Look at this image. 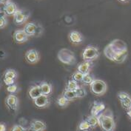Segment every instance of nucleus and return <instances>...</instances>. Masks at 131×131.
<instances>
[{
	"label": "nucleus",
	"instance_id": "obj_30",
	"mask_svg": "<svg viewBox=\"0 0 131 131\" xmlns=\"http://www.w3.org/2000/svg\"><path fill=\"white\" fill-rule=\"evenodd\" d=\"M74 92L76 93V96L78 98H83L86 96V90L84 88L81 87V86H79L76 90H74Z\"/></svg>",
	"mask_w": 131,
	"mask_h": 131
},
{
	"label": "nucleus",
	"instance_id": "obj_24",
	"mask_svg": "<svg viewBox=\"0 0 131 131\" xmlns=\"http://www.w3.org/2000/svg\"><path fill=\"white\" fill-rule=\"evenodd\" d=\"M104 54L108 59H110V60L112 61L113 59V56L115 55V53L113 52V50L109 46V45H107L104 49Z\"/></svg>",
	"mask_w": 131,
	"mask_h": 131
},
{
	"label": "nucleus",
	"instance_id": "obj_19",
	"mask_svg": "<svg viewBox=\"0 0 131 131\" xmlns=\"http://www.w3.org/2000/svg\"><path fill=\"white\" fill-rule=\"evenodd\" d=\"M91 67H92V62H84L77 66V70L82 73L83 74H85V73H90Z\"/></svg>",
	"mask_w": 131,
	"mask_h": 131
},
{
	"label": "nucleus",
	"instance_id": "obj_5",
	"mask_svg": "<svg viewBox=\"0 0 131 131\" xmlns=\"http://www.w3.org/2000/svg\"><path fill=\"white\" fill-rule=\"evenodd\" d=\"M24 30L28 36H39L43 32V28L35 22H28L24 27Z\"/></svg>",
	"mask_w": 131,
	"mask_h": 131
},
{
	"label": "nucleus",
	"instance_id": "obj_23",
	"mask_svg": "<svg viewBox=\"0 0 131 131\" xmlns=\"http://www.w3.org/2000/svg\"><path fill=\"white\" fill-rule=\"evenodd\" d=\"M63 95L66 97V98L69 100L70 102H71V101H74L75 99H76L78 98L77 96H76V93H75L74 91H73V90H66V89H65V90L64 91Z\"/></svg>",
	"mask_w": 131,
	"mask_h": 131
},
{
	"label": "nucleus",
	"instance_id": "obj_25",
	"mask_svg": "<svg viewBox=\"0 0 131 131\" xmlns=\"http://www.w3.org/2000/svg\"><path fill=\"white\" fill-rule=\"evenodd\" d=\"M79 87V84H78V82L75 81L74 79H70L68 82V84H67V86H66V90H73L74 91L75 90H76Z\"/></svg>",
	"mask_w": 131,
	"mask_h": 131
},
{
	"label": "nucleus",
	"instance_id": "obj_37",
	"mask_svg": "<svg viewBox=\"0 0 131 131\" xmlns=\"http://www.w3.org/2000/svg\"><path fill=\"white\" fill-rule=\"evenodd\" d=\"M8 1H10V0H0V3L1 4H5Z\"/></svg>",
	"mask_w": 131,
	"mask_h": 131
},
{
	"label": "nucleus",
	"instance_id": "obj_26",
	"mask_svg": "<svg viewBox=\"0 0 131 131\" xmlns=\"http://www.w3.org/2000/svg\"><path fill=\"white\" fill-rule=\"evenodd\" d=\"M16 77H17V73L16 72V70L13 69L7 70L4 73V78H10V79H16Z\"/></svg>",
	"mask_w": 131,
	"mask_h": 131
},
{
	"label": "nucleus",
	"instance_id": "obj_27",
	"mask_svg": "<svg viewBox=\"0 0 131 131\" xmlns=\"http://www.w3.org/2000/svg\"><path fill=\"white\" fill-rule=\"evenodd\" d=\"M93 80H94V79H93V76L90 74V73H88L84 74L82 80V82L84 84H88V85H90V84L93 82Z\"/></svg>",
	"mask_w": 131,
	"mask_h": 131
},
{
	"label": "nucleus",
	"instance_id": "obj_17",
	"mask_svg": "<svg viewBox=\"0 0 131 131\" xmlns=\"http://www.w3.org/2000/svg\"><path fill=\"white\" fill-rule=\"evenodd\" d=\"M41 94V88H40V86L39 84V85H34L32 86L30 90L28 91V95H29V97L34 100L36 98H38L39 96H40Z\"/></svg>",
	"mask_w": 131,
	"mask_h": 131
},
{
	"label": "nucleus",
	"instance_id": "obj_10",
	"mask_svg": "<svg viewBox=\"0 0 131 131\" xmlns=\"http://www.w3.org/2000/svg\"><path fill=\"white\" fill-rule=\"evenodd\" d=\"M5 104L10 110L16 111L19 107V99L14 94H10L5 99Z\"/></svg>",
	"mask_w": 131,
	"mask_h": 131
},
{
	"label": "nucleus",
	"instance_id": "obj_33",
	"mask_svg": "<svg viewBox=\"0 0 131 131\" xmlns=\"http://www.w3.org/2000/svg\"><path fill=\"white\" fill-rule=\"evenodd\" d=\"M17 90H18V87H17V85L15 84H11V85H9V86H7V92H9V93H12V94L16 93Z\"/></svg>",
	"mask_w": 131,
	"mask_h": 131
},
{
	"label": "nucleus",
	"instance_id": "obj_31",
	"mask_svg": "<svg viewBox=\"0 0 131 131\" xmlns=\"http://www.w3.org/2000/svg\"><path fill=\"white\" fill-rule=\"evenodd\" d=\"M83 76H84V74H83L82 73H81V72H79V71L77 70L76 72H75V73L73 74L72 78H73V79H74L75 81L79 82H82Z\"/></svg>",
	"mask_w": 131,
	"mask_h": 131
},
{
	"label": "nucleus",
	"instance_id": "obj_22",
	"mask_svg": "<svg viewBox=\"0 0 131 131\" xmlns=\"http://www.w3.org/2000/svg\"><path fill=\"white\" fill-rule=\"evenodd\" d=\"M70 103V101L63 94L57 99V104L61 107H66Z\"/></svg>",
	"mask_w": 131,
	"mask_h": 131
},
{
	"label": "nucleus",
	"instance_id": "obj_35",
	"mask_svg": "<svg viewBox=\"0 0 131 131\" xmlns=\"http://www.w3.org/2000/svg\"><path fill=\"white\" fill-rule=\"evenodd\" d=\"M0 131H6V126L2 122H0Z\"/></svg>",
	"mask_w": 131,
	"mask_h": 131
},
{
	"label": "nucleus",
	"instance_id": "obj_14",
	"mask_svg": "<svg viewBox=\"0 0 131 131\" xmlns=\"http://www.w3.org/2000/svg\"><path fill=\"white\" fill-rule=\"evenodd\" d=\"M104 110H105V104H104L102 103V102H99L95 101L93 102L92 108H91L90 114L93 115V116H98Z\"/></svg>",
	"mask_w": 131,
	"mask_h": 131
},
{
	"label": "nucleus",
	"instance_id": "obj_15",
	"mask_svg": "<svg viewBox=\"0 0 131 131\" xmlns=\"http://www.w3.org/2000/svg\"><path fill=\"white\" fill-rule=\"evenodd\" d=\"M18 10L16 5L10 1H8L5 4H4L3 11L7 16H14L16 11Z\"/></svg>",
	"mask_w": 131,
	"mask_h": 131
},
{
	"label": "nucleus",
	"instance_id": "obj_6",
	"mask_svg": "<svg viewBox=\"0 0 131 131\" xmlns=\"http://www.w3.org/2000/svg\"><path fill=\"white\" fill-rule=\"evenodd\" d=\"M108 45L115 53L127 51V45L123 40L116 39L113 40Z\"/></svg>",
	"mask_w": 131,
	"mask_h": 131
},
{
	"label": "nucleus",
	"instance_id": "obj_9",
	"mask_svg": "<svg viewBox=\"0 0 131 131\" xmlns=\"http://www.w3.org/2000/svg\"><path fill=\"white\" fill-rule=\"evenodd\" d=\"M29 13L18 9L14 15V20L16 25H22L29 18Z\"/></svg>",
	"mask_w": 131,
	"mask_h": 131
},
{
	"label": "nucleus",
	"instance_id": "obj_32",
	"mask_svg": "<svg viewBox=\"0 0 131 131\" xmlns=\"http://www.w3.org/2000/svg\"><path fill=\"white\" fill-rule=\"evenodd\" d=\"M11 131H29L28 129L24 127L22 125H20V124H15L13 126L12 129H11Z\"/></svg>",
	"mask_w": 131,
	"mask_h": 131
},
{
	"label": "nucleus",
	"instance_id": "obj_1",
	"mask_svg": "<svg viewBox=\"0 0 131 131\" xmlns=\"http://www.w3.org/2000/svg\"><path fill=\"white\" fill-rule=\"evenodd\" d=\"M99 126L103 131H113L116 127V123L113 118L112 112L107 111L101 113L99 116Z\"/></svg>",
	"mask_w": 131,
	"mask_h": 131
},
{
	"label": "nucleus",
	"instance_id": "obj_34",
	"mask_svg": "<svg viewBox=\"0 0 131 131\" xmlns=\"http://www.w3.org/2000/svg\"><path fill=\"white\" fill-rule=\"evenodd\" d=\"M3 82L4 83L9 86V85H11V84H14V82H15V79H10V78H4L3 79Z\"/></svg>",
	"mask_w": 131,
	"mask_h": 131
},
{
	"label": "nucleus",
	"instance_id": "obj_29",
	"mask_svg": "<svg viewBox=\"0 0 131 131\" xmlns=\"http://www.w3.org/2000/svg\"><path fill=\"white\" fill-rule=\"evenodd\" d=\"M5 15L6 14L4 13V11L2 14H0V29L5 28L7 25V20Z\"/></svg>",
	"mask_w": 131,
	"mask_h": 131
},
{
	"label": "nucleus",
	"instance_id": "obj_12",
	"mask_svg": "<svg viewBox=\"0 0 131 131\" xmlns=\"http://www.w3.org/2000/svg\"><path fill=\"white\" fill-rule=\"evenodd\" d=\"M28 34L23 30H16L14 34V39L16 43L21 44L26 42L28 40Z\"/></svg>",
	"mask_w": 131,
	"mask_h": 131
},
{
	"label": "nucleus",
	"instance_id": "obj_8",
	"mask_svg": "<svg viewBox=\"0 0 131 131\" xmlns=\"http://www.w3.org/2000/svg\"><path fill=\"white\" fill-rule=\"evenodd\" d=\"M25 58L26 61L30 64H36L40 59L39 53L36 49H30L25 53Z\"/></svg>",
	"mask_w": 131,
	"mask_h": 131
},
{
	"label": "nucleus",
	"instance_id": "obj_36",
	"mask_svg": "<svg viewBox=\"0 0 131 131\" xmlns=\"http://www.w3.org/2000/svg\"><path fill=\"white\" fill-rule=\"evenodd\" d=\"M127 115L128 116V117L131 119V109L129 111H127Z\"/></svg>",
	"mask_w": 131,
	"mask_h": 131
},
{
	"label": "nucleus",
	"instance_id": "obj_38",
	"mask_svg": "<svg viewBox=\"0 0 131 131\" xmlns=\"http://www.w3.org/2000/svg\"><path fill=\"white\" fill-rule=\"evenodd\" d=\"M119 2H123V3H125V2H129L130 0H118Z\"/></svg>",
	"mask_w": 131,
	"mask_h": 131
},
{
	"label": "nucleus",
	"instance_id": "obj_21",
	"mask_svg": "<svg viewBox=\"0 0 131 131\" xmlns=\"http://www.w3.org/2000/svg\"><path fill=\"white\" fill-rule=\"evenodd\" d=\"M88 122L90 124L91 128H96L98 125H99V118L96 116L90 115L86 119Z\"/></svg>",
	"mask_w": 131,
	"mask_h": 131
},
{
	"label": "nucleus",
	"instance_id": "obj_11",
	"mask_svg": "<svg viewBox=\"0 0 131 131\" xmlns=\"http://www.w3.org/2000/svg\"><path fill=\"white\" fill-rule=\"evenodd\" d=\"M34 102L36 107H37L39 108H45V107H48L49 104L50 103V101L48 96L41 94L40 96H39L34 100Z\"/></svg>",
	"mask_w": 131,
	"mask_h": 131
},
{
	"label": "nucleus",
	"instance_id": "obj_3",
	"mask_svg": "<svg viewBox=\"0 0 131 131\" xmlns=\"http://www.w3.org/2000/svg\"><path fill=\"white\" fill-rule=\"evenodd\" d=\"M107 84L101 79H94L93 82L90 84V90L91 93L97 96L104 95L107 91Z\"/></svg>",
	"mask_w": 131,
	"mask_h": 131
},
{
	"label": "nucleus",
	"instance_id": "obj_4",
	"mask_svg": "<svg viewBox=\"0 0 131 131\" xmlns=\"http://www.w3.org/2000/svg\"><path fill=\"white\" fill-rule=\"evenodd\" d=\"M99 56V51L96 47L89 45L84 49L82 58L84 62H93Z\"/></svg>",
	"mask_w": 131,
	"mask_h": 131
},
{
	"label": "nucleus",
	"instance_id": "obj_18",
	"mask_svg": "<svg viewBox=\"0 0 131 131\" xmlns=\"http://www.w3.org/2000/svg\"><path fill=\"white\" fill-rule=\"evenodd\" d=\"M39 86H40V88H41V93L43 95H45V96H50L51 93H52V85L50 84V83L47 82H41L39 84Z\"/></svg>",
	"mask_w": 131,
	"mask_h": 131
},
{
	"label": "nucleus",
	"instance_id": "obj_13",
	"mask_svg": "<svg viewBox=\"0 0 131 131\" xmlns=\"http://www.w3.org/2000/svg\"><path fill=\"white\" fill-rule=\"evenodd\" d=\"M47 128L46 124L40 120H33L30 124L29 130L31 131H45Z\"/></svg>",
	"mask_w": 131,
	"mask_h": 131
},
{
	"label": "nucleus",
	"instance_id": "obj_20",
	"mask_svg": "<svg viewBox=\"0 0 131 131\" xmlns=\"http://www.w3.org/2000/svg\"><path fill=\"white\" fill-rule=\"evenodd\" d=\"M127 55H128V50L127 51H124V52H121V53H115L112 61L116 62V63H119V64L122 63L126 60Z\"/></svg>",
	"mask_w": 131,
	"mask_h": 131
},
{
	"label": "nucleus",
	"instance_id": "obj_7",
	"mask_svg": "<svg viewBox=\"0 0 131 131\" xmlns=\"http://www.w3.org/2000/svg\"><path fill=\"white\" fill-rule=\"evenodd\" d=\"M117 98L120 101L122 107L125 111H129L131 109V97L126 92H119L118 93Z\"/></svg>",
	"mask_w": 131,
	"mask_h": 131
},
{
	"label": "nucleus",
	"instance_id": "obj_28",
	"mask_svg": "<svg viewBox=\"0 0 131 131\" xmlns=\"http://www.w3.org/2000/svg\"><path fill=\"white\" fill-rule=\"evenodd\" d=\"M90 128H91V127L87 120L82 122L79 125V130L80 131H88Z\"/></svg>",
	"mask_w": 131,
	"mask_h": 131
},
{
	"label": "nucleus",
	"instance_id": "obj_2",
	"mask_svg": "<svg viewBox=\"0 0 131 131\" xmlns=\"http://www.w3.org/2000/svg\"><path fill=\"white\" fill-rule=\"evenodd\" d=\"M57 57L60 62L67 65H73L76 63V59L74 53L68 48H62L59 50Z\"/></svg>",
	"mask_w": 131,
	"mask_h": 131
},
{
	"label": "nucleus",
	"instance_id": "obj_16",
	"mask_svg": "<svg viewBox=\"0 0 131 131\" xmlns=\"http://www.w3.org/2000/svg\"><path fill=\"white\" fill-rule=\"evenodd\" d=\"M69 39L73 44H80L84 40L82 35L76 30H72L70 33Z\"/></svg>",
	"mask_w": 131,
	"mask_h": 131
}]
</instances>
